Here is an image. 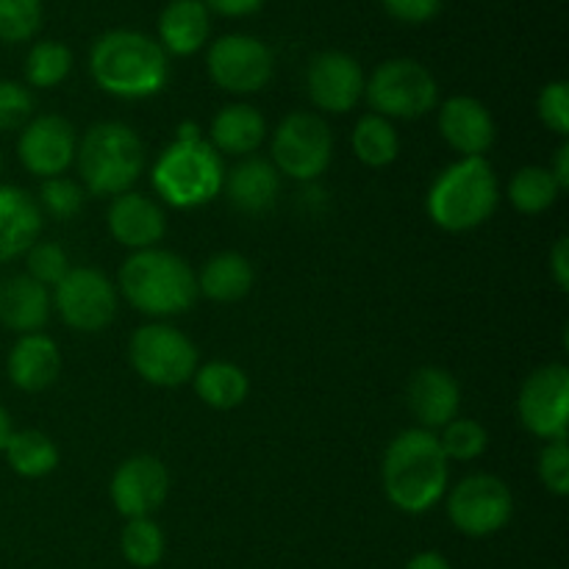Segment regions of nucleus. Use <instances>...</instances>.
<instances>
[{
  "label": "nucleus",
  "instance_id": "44",
  "mask_svg": "<svg viewBox=\"0 0 569 569\" xmlns=\"http://www.w3.org/2000/svg\"><path fill=\"white\" fill-rule=\"evenodd\" d=\"M406 569H453V567H450V561L445 559L442 553H437V550H426V553H417L415 559H409Z\"/></svg>",
  "mask_w": 569,
  "mask_h": 569
},
{
  "label": "nucleus",
  "instance_id": "19",
  "mask_svg": "<svg viewBox=\"0 0 569 569\" xmlns=\"http://www.w3.org/2000/svg\"><path fill=\"white\" fill-rule=\"evenodd\" d=\"M406 403L420 428L426 431H442L450 420L459 417L461 387L442 367H422L411 376L406 389Z\"/></svg>",
  "mask_w": 569,
  "mask_h": 569
},
{
  "label": "nucleus",
  "instance_id": "23",
  "mask_svg": "<svg viewBox=\"0 0 569 569\" xmlns=\"http://www.w3.org/2000/svg\"><path fill=\"white\" fill-rule=\"evenodd\" d=\"M50 300L48 287L37 283L28 276H9L0 281V326L9 331L37 333L48 326Z\"/></svg>",
  "mask_w": 569,
  "mask_h": 569
},
{
  "label": "nucleus",
  "instance_id": "15",
  "mask_svg": "<svg viewBox=\"0 0 569 569\" xmlns=\"http://www.w3.org/2000/svg\"><path fill=\"white\" fill-rule=\"evenodd\" d=\"M111 503L126 520L153 517L170 495V472L150 453L131 456L114 470L109 483Z\"/></svg>",
  "mask_w": 569,
  "mask_h": 569
},
{
  "label": "nucleus",
  "instance_id": "18",
  "mask_svg": "<svg viewBox=\"0 0 569 569\" xmlns=\"http://www.w3.org/2000/svg\"><path fill=\"white\" fill-rule=\"evenodd\" d=\"M109 233L128 250L159 248L167 233V217L156 200L139 192H122L109 206Z\"/></svg>",
  "mask_w": 569,
  "mask_h": 569
},
{
  "label": "nucleus",
  "instance_id": "27",
  "mask_svg": "<svg viewBox=\"0 0 569 569\" xmlns=\"http://www.w3.org/2000/svg\"><path fill=\"white\" fill-rule=\"evenodd\" d=\"M192 387L200 403L214 411L237 409L250 392L248 372L242 367L231 365V361H209V365L198 367L192 376Z\"/></svg>",
  "mask_w": 569,
  "mask_h": 569
},
{
  "label": "nucleus",
  "instance_id": "22",
  "mask_svg": "<svg viewBox=\"0 0 569 569\" xmlns=\"http://www.w3.org/2000/svg\"><path fill=\"white\" fill-rule=\"evenodd\" d=\"M222 192L244 214H264L276 206L281 192V172L272 167L270 159L244 156L237 167L226 170Z\"/></svg>",
  "mask_w": 569,
  "mask_h": 569
},
{
  "label": "nucleus",
  "instance_id": "4",
  "mask_svg": "<svg viewBox=\"0 0 569 569\" xmlns=\"http://www.w3.org/2000/svg\"><path fill=\"white\" fill-rule=\"evenodd\" d=\"M500 203V183L487 156L459 159L433 178L426 211L437 228L467 233L481 228Z\"/></svg>",
  "mask_w": 569,
  "mask_h": 569
},
{
  "label": "nucleus",
  "instance_id": "9",
  "mask_svg": "<svg viewBox=\"0 0 569 569\" xmlns=\"http://www.w3.org/2000/svg\"><path fill=\"white\" fill-rule=\"evenodd\" d=\"M272 167L295 181H315L328 170L333 133L315 111H292L278 122L270 142Z\"/></svg>",
  "mask_w": 569,
  "mask_h": 569
},
{
  "label": "nucleus",
  "instance_id": "45",
  "mask_svg": "<svg viewBox=\"0 0 569 569\" xmlns=\"http://www.w3.org/2000/svg\"><path fill=\"white\" fill-rule=\"evenodd\" d=\"M11 431H14V428H11L9 411H6L3 406H0V453H3L6 442H9V437H11Z\"/></svg>",
  "mask_w": 569,
  "mask_h": 569
},
{
  "label": "nucleus",
  "instance_id": "28",
  "mask_svg": "<svg viewBox=\"0 0 569 569\" xmlns=\"http://www.w3.org/2000/svg\"><path fill=\"white\" fill-rule=\"evenodd\" d=\"M6 461L20 478H44L59 467V448L53 439L33 428L11 431L3 448Z\"/></svg>",
  "mask_w": 569,
  "mask_h": 569
},
{
  "label": "nucleus",
  "instance_id": "3",
  "mask_svg": "<svg viewBox=\"0 0 569 569\" xmlns=\"http://www.w3.org/2000/svg\"><path fill=\"white\" fill-rule=\"evenodd\" d=\"M117 292L139 315L178 317L198 300V276L189 261L172 250H137L120 267Z\"/></svg>",
  "mask_w": 569,
  "mask_h": 569
},
{
  "label": "nucleus",
  "instance_id": "16",
  "mask_svg": "<svg viewBox=\"0 0 569 569\" xmlns=\"http://www.w3.org/2000/svg\"><path fill=\"white\" fill-rule=\"evenodd\" d=\"M367 76L353 56L342 50H326L309 61L306 70V92L309 100L326 114H345L365 98Z\"/></svg>",
  "mask_w": 569,
  "mask_h": 569
},
{
  "label": "nucleus",
  "instance_id": "14",
  "mask_svg": "<svg viewBox=\"0 0 569 569\" xmlns=\"http://www.w3.org/2000/svg\"><path fill=\"white\" fill-rule=\"evenodd\" d=\"M78 133L70 120L59 114L33 117L22 126L17 139V156L20 164L37 178L64 176L70 164H76Z\"/></svg>",
  "mask_w": 569,
  "mask_h": 569
},
{
  "label": "nucleus",
  "instance_id": "1",
  "mask_svg": "<svg viewBox=\"0 0 569 569\" xmlns=\"http://www.w3.org/2000/svg\"><path fill=\"white\" fill-rule=\"evenodd\" d=\"M383 495L403 515H428L448 495L450 461L439 439L426 428L400 431L389 442L381 465Z\"/></svg>",
  "mask_w": 569,
  "mask_h": 569
},
{
  "label": "nucleus",
  "instance_id": "30",
  "mask_svg": "<svg viewBox=\"0 0 569 569\" xmlns=\"http://www.w3.org/2000/svg\"><path fill=\"white\" fill-rule=\"evenodd\" d=\"M561 192H565V189L556 183V178L550 176L548 167L539 164L520 167V170L511 176L509 189H506L509 203L515 206L520 214H542L550 206H556Z\"/></svg>",
  "mask_w": 569,
  "mask_h": 569
},
{
  "label": "nucleus",
  "instance_id": "24",
  "mask_svg": "<svg viewBox=\"0 0 569 569\" xmlns=\"http://www.w3.org/2000/svg\"><path fill=\"white\" fill-rule=\"evenodd\" d=\"M267 139V120L256 106L228 103L214 114L209 128V142L217 153L253 156Z\"/></svg>",
  "mask_w": 569,
  "mask_h": 569
},
{
  "label": "nucleus",
  "instance_id": "20",
  "mask_svg": "<svg viewBox=\"0 0 569 569\" xmlns=\"http://www.w3.org/2000/svg\"><path fill=\"white\" fill-rule=\"evenodd\" d=\"M42 211L31 192L0 183V264L20 259L39 242Z\"/></svg>",
  "mask_w": 569,
  "mask_h": 569
},
{
  "label": "nucleus",
  "instance_id": "32",
  "mask_svg": "<svg viewBox=\"0 0 569 569\" xmlns=\"http://www.w3.org/2000/svg\"><path fill=\"white\" fill-rule=\"evenodd\" d=\"M120 550L126 561L137 569H150L164 559V531L153 517H139L128 520L122 528Z\"/></svg>",
  "mask_w": 569,
  "mask_h": 569
},
{
  "label": "nucleus",
  "instance_id": "43",
  "mask_svg": "<svg viewBox=\"0 0 569 569\" xmlns=\"http://www.w3.org/2000/svg\"><path fill=\"white\" fill-rule=\"evenodd\" d=\"M548 170H550V176L556 178V183H559L561 189L569 187V144L567 142L561 144L559 150H556V159H553V164L548 167Z\"/></svg>",
  "mask_w": 569,
  "mask_h": 569
},
{
  "label": "nucleus",
  "instance_id": "25",
  "mask_svg": "<svg viewBox=\"0 0 569 569\" xmlns=\"http://www.w3.org/2000/svg\"><path fill=\"white\" fill-rule=\"evenodd\" d=\"M211 17L200 0H172L159 17V44L164 53L192 56L209 42Z\"/></svg>",
  "mask_w": 569,
  "mask_h": 569
},
{
  "label": "nucleus",
  "instance_id": "13",
  "mask_svg": "<svg viewBox=\"0 0 569 569\" xmlns=\"http://www.w3.org/2000/svg\"><path fill=\"white\" fill-rule=\"evenodd\" d=\"M517 417L533 437L553 442L567 439L569 420V367L545 365L526 378L517 398Z\"/></svg>",
  "mask_w": 569,
  "mask_h": 569
},
{
  "label": "nucleus",
  "instance_id": "36",
  "mask_svg": "<svg viewBox=\"0 0 569 569\" xmlns=\"http://www.w3.org/2000/svg\"><path fill=\"white\" fill-rule=\"evenodd\" d=\"M70 272L67 250L56 242H33L26 253V276L42 287H56Z\"/></svg>",
  "mask_w": 569,
  "mask_h": 569
},
{
  "label": "nucleus",
  "instance_id": "11",
  "mask_svg": "<svg viewBox=\"0 0 569 569\" xmlns=\"http://www.w3.org/2000/svg\"><path fill=\"white\" fill-rule=\"evenodd\" d=\"M50 300L72 331L98 333L114 322L120 292L117 283H111L94 267H70V272L53 287Z\"/></svg>",
  "mask_w": 569,
  "mask_h": 569
},
{
  "label": "nucleus",
  "instance_id": "17",
  "mask_svg": "<svg viewBox=\"0 0 569 569\" xmlns=\"http://www.w3.org/2000/svg\"><path fill=\"white\" fill-rule=\"evenodd\" d=\"M437 126L448 148H453L461 159L483 156L498 137L492 111L470 94H453L445 100L439 106Z\"/></svg>",
  "mask_w": 569,
  "mask_h": 569
},
{
  "label": "nucleus",
  "instance_id": "35",
  "mask_svg": "<svg viewBox=\"0 0 569 569\" xmlns=\"http://www.w3.org/2000/svg\"><path fill=\"white\" fill-rule=\"evenodd\" d=\"M37 203L39 211H48L56 220H70V217H76L81 211L83 189L81 183L64 176L44 178L42 187H39Z\"/></svg>",
  "mask_w": 569,
  "mask_h": 569
},
{
  "label": "nucleus",
  "instance_id": "46",
  "mask_svg": "<svg viewBox=\"0 0 569 569\" xmlns=\"http://www.w3.org/2000/svg\"><path fill=\"white\" fill-rule=\"evenodd\" d=\"M0 172H3V150H0Z\"/></svg>",
  "mask_w": 569,
  "mask_h": 569
},
{
  "label": "nucleus",
  "instance_id": "29",
  "mask_svg": "<svg viewBox=\"0 0 569 569\" xmlns=\"http://www.w3.org/2000/svg\"><path fill=\"white\" fill-rule=\"evenodd\" d=\"M350 148H353V156L370 170H381V167H389L400 153V137L395 131L392 120L378 114H365L353 126V133H350Z\"/></svg>",
  "mask_w": 569,
  "mask_h": 569
},
{
  "label": "nucleus",
  "instance_id": "7",
  "mask_svg": "<svg viewBox=\"0 0 569 569\" xmlns=\"http://www.w3.org/2000/svg\"><path fill=\"white\" fill-rule=\"evenodd\" d=\"M365 98L372 114L387 120H420L437 109L439 83L420 61L389 59L367 78Z\"/></svg>",
  "mask_w": 569,
  "mask_h": 569
},
{
  "label": "nucleus",
  "instance_id": "41",
  "mask_svg": "<svg viewBox=\"0 0 569 569\" xmlns=\"http://www.w3.org/2000/svg\"><path fill=\"white\" fill-rule=\"evenodd\" d=\"M548 261H550V276H553V283L559 287V292H567L569 289V239L567 237H561L559 242L553 244Z\"/></svg>",
  "mask_w": 569,
  "mask_h": 569
},
{
  "label": "nucleus",
  "instance_id": "12",
  "mask_svg": "<svg viewBox=\"0 0 569 569\" xmlns=\"http://www.w3.org/2000/svg\"><path fill=\"white\" fill-rule=\"evenodd\" d=\"M206 70L222 92L253 94L272 81L276 56L261 39L248 37V33H228V37L214 39L209 48Z\"/></svg>",
  "mask_w": 569,
  "mask_h": 569
},
{
  "label": "nucleus",
  "instance_id": "38",
  "mask_svg": "<svg viewBox=\"0 0 569 569\" xmlns=\"http://www.w3.org/2000/svg\"><path fill=\"white\" fill-rule=\"evenodd\" d=\"M537 114L548 131L559 133L561 139L569 133V83L550 81L545 83L537 98Z\"/></svg>",
  "mask_w": 569,
  "mask_h": 569
},
{
  "label": "nucleus",
  "instance_id": "42",
  "mask_svg": "<svg viewBox=\"0 0 569 569\" xmlns=\"http://www.w3.org/2000/svg\"><path fill=\"white\" fill-rule=\"evenodd\" d=\"M209 11L226 17H248L253 11H259L264 6V0H200Z\"/></svg>",
  "mask_w": 569,
  "mask_h": 569
},
{
  "label": "nucleus",
  "instance_id": "5",
  "mask_svg": "<svg viewBox=\"0 0 569 569\" xmlns=\"http://www.w3.org/2000/svg\"><path fill=\"white\" fill-rule=\"evenodd\" d=\"M78 176L87 192L98 198H117L131 192L133 183L142 178L148 156L144 142L126 122H94L81 137L76 150Z\"/></svg>",
  "mask_w": 569,
  "mask_h": 569
},
{
  "label": "nucleus",
  "instance_id": "31",
  "mask_svg": "<svg viewBox=\"0 0 569 569\" xmlns=\"http://www.w3.org/2000/svg\"><path fill=\"white\" fill-rule=\"evenodd\" d=\"M70 70H72V53L64 42L44 39V42L33 44L26 56L28 87L53 89L70 76Z\"/></svg>",
  "mask_w": 569,
  "mask_h": 569
},
{
  "label": "nucleus",
  "instance_id": "26",
  "mask_svg": "<svg viewBox=\"0 0 569 569\" xmlns=\"http://www.w3.org/2000/svg\"><path fill=\"white\" fill-rule=\"evenodd\" d=\"M253 283V264L242 253L226 250V253L211 256L203 264L198 276V295L214 300V303H237V300L248 298Z\"/></svg>",
  "mask_w": 569,
  "mask_h": 569
},
{
  "label": "nucleus",
  "instance_id": "2",
  "mask_svg": "<svg viewBox=\"0 0 569 569\" xmlns=\"http://www.w3.org/2000/svg\"><path fill=\"white\" fill-rule=\"evenodd\" d=\"M89 72L106 94L122 100H144L167 87L170 59L164 48L148 33L117 28L92 44Z\"/></svg>",
  "mask_w": 569,
  "mask_h": 569
},
{
  "label": "nucleus",
  "instance_id": "10",
  "mask_svg": "<svg viewBox=\"0 0 569 569\" xmlns=\"http://www.w3.org/2000/svg\"><path fill=\"white\" fill-rule=\"evenodd\" d=\"M515 515V495L509 483L489 472H476L448 492V520L465 537H495Z\"/></svg>",
  "mask_w": 569,
  "mask_h": 569
},
{
  "label": "nucleus",
  "instance_id": "40",
  "mask_svg": "<svg viewBox=\"0 0 569 569\" xmlns=\"http://www.w3.org/2000/svg\"><path fill=\"white\" fill-rule=\"evenodd\" d=\"M383 9L400 22L409 26H420V22L433 20L442 9V0H381Z\"/></svg>",
  "mask_w": 569,
  "mask_h": 569
},
{
  "label": "nucleus",
  "instance_id": "21",
  "mask_svg": "<svg viewBox=\"0 0 569 569\" xmlns=\"http://www.w3.org/2000/svg\"><path fill=\"white\" fill-rule=\"evenodd\" d=\"M6 372L20 392H42V389L53 387L61 372L59 345L42 331L22 333L14 348L9 350Z\"/></svg>",
  "mask_w": 569,
  "mask_h": 569
},
{
  "label": "nucleus",
  "instance_id": "6",
  "mask_svg": "<svg viewBox=\"0 0 569 569\" xmlns=\"http://www.w3.org/2000/svg\"><path fill=\"white\" fill-rule=\"evenodd\" d=\"M222 156L206 137L176 139L150 170L153 192L172 209H200L222 192Z\"/></svg>",
  "mask_w": 569,
  "mask_h": 569
},
{
  "label": "nucleus",
  "instance_id": "8",
  "mask_svg": "<svg viewBox=\"0 0 569 569\" xmlns=\"http://www.w3.org/2000/svg\"><path fill=\"white\" fill-rule=\"evenodd\" d=\"M128 359L144 383L159 389L183 387L200 367L192 339L167 322L139 326L128 342Z\"/></svg>",
  "mask_w": 569,
  "mask_h": 569
},
{
  "label": "nucleus",
  "instance_id": "39",
  "mask_svg": "<svg viewBox=\"0 0 569 569\" xmlns=\"http://www.w3.org/2000/svg\"><path fill=\"white\" fill-rule=\"evenodd\" d=\"M33 114L31 89L17 81H0V133L17 131Z\"/></svg>",
  "mask_w": 569,
  "mask_h": 569
},
{
  "label": "nucleus",
  "instance_id": "34",
  "mask_svg": "<svg viewBox=\"0 0 569 569\" xmlns=\"http://www.w3.org/2000/svg\"><path fill=\"white\" fill-rule=\"evenodd\" d=\"M42 26V0H0V42L31 39Z\"/></svg>",
  "mask_w": 569,
  "mask_h": 569
},
{
  "label": "nucleus",
  "instance_id": "33",
  "mask_svg": "<svg viewBox=\"0 0 569 569\" xmlns=\"http://www.w3.org/2000/svg\"><path fill=\"white\" fill-rule=\"evenodd\" d=\"M437 439L448 461H476L489 448L487 428L476 420H467V417L450 420Z\"/></svg>",
  "mask_w": 569,
  "mask_h": 569
},
{
  "label": "nucleus",
  "instance_id": "37",
  "mask_svg": "<svg viewBox=\"0 0 569 569\" xmlns=\"http://www.w3.org/2000/svg\"><path fill=\"white\" fill-rule=\"evenodd\" d=\"M539 481L556 498H567L569 495V448L567 439H553V442H545V448L539 450Z\"/></svg>",
  "mask_w": 569,
  "mask_h": 569
}]
</instances>
